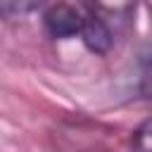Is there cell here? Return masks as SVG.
<instances>
[{
	"label": "cell",
	"mask_w": 152,
	"mask_h": 152,
	"mask_svg": "<svg viewBox=\"0 0 152 152\" xmlns=\"http://www.w3.org/2000/svg\"><path fill=\"white\" fill-rule=\"evenodd\" d=\"M86 10L107 19V21H114V19H126L133 7H135V0H83Z\"/></svg>",
	"instance_id": "3957f363"
},
{
	"label": "cell",
	"mask_w": 152,
	"mask_h": 152,
	"mask_svg": "<svg viewBox=\"0 0 152 152\" xmlns=\"http://www.w3.org/2000/svg\"><path fill=\"white\" fill-rule=\"evenodd\" d=\"M48 0H0V17L2 19H21L38 12Z\"/></svg>",
	"instance_id": "5b68a950"
},
{
	"label": "cell",
	"mask_w": 152,
	"mask_h": 152,
	"mask_svg": "<svg viewBox=\"0 0 152 152\" xmlns=\"http://www.w3.org/2000/svg\"><path fill=\"white\" fill-rule=\"evenodd\" d=\"M131 152H152V114L145 116L131 133Z\"/></svg>",
	"instance_id": "8992f818"
},
{
	"label": "cell",
	"mask_w": 152,
	"mask_h": 152,
	"mask_svg": "<svg viewBox=\"0 0 152 152\" xmlns=\"http://www.w3.org/2000/svg\"><path fill=\"white\" fill-rule=\"evenodd\" d=\"M138 93L142 100L152 102V43H147L138 57Z\"/></svg>",
	"instance_id": "277c9868"
},
{
	"label": "cell",
	"mask_w": 152,
	"mask_h": 152,
	"mask_svg": "<svg viewBox=\"0 0 152 152\" xmlns=\"http://www.w3.org/2000/svg\"><path fill=\"white\" fill-rule=\"evenodd\" d=\"M83 21H86V10H78L71 2H55L43 14V28L55 40L78 38L83 31Z\"/></svg>",
	"instance_id": "6da1fadb"
},
{
	"label": "cell",
	"mask_w": 152,
	"mask_h": 152,
	"mask_svg": "<svg viewBox=\"0 0 152 152\" xmlns=\"http://www.w3.org/2000/svg\"><path fill=\"white\" fill-rule=\"evenodd\" d=\"M83 40V45L93 52V55H107L114 45V33H112V24L93 12L86 10V21H83V31L78 36Z\"/></svg>",
	"instance_id": "7a4b0ae2"
}]
</instances>
